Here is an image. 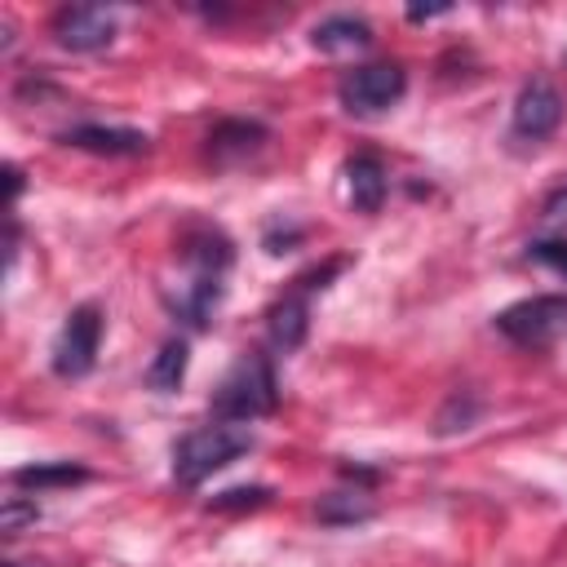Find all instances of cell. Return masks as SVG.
Returning a JSON list of instances; mask_svg holds the SVG:
<instances>
[{
    "mask_svg": "<svg viewBox=\"0 0 567 567\" xmlns=\"http://www.w3.org/2000/svg\"><path fill=\"white\" fill-rule=\"evenodd\" d=\"M408 93V71L399 62H368V66H354L341 75L337 84V97L350 115L359 120H372V115H385L399 97Z\"/></svg>",
    "mask_w": 567,
    "mask_h": 567,
    "instance_id": "cell-4",
    "label": "cell"
},
{
    "mask_svg": "<svg viewBox=\"0 0 567 567\" xmlns=\"http://www.w3.org/2000/svg\"><path fill=\"white\" fill-rule=\"evenodd\" d=\"M346 195L359 213H381L385 204V168L377 155H354L346 159Z\"/></svg>",
    "mask_w": 567,
    "mask_h": 567,
    "instance_id": "cell-11",
    "label": "cell"
},
{
    "mask_svg": "<svg viewBox=\"0 0 567 567\" xmlns=\"http://www.w3.org/2000/svg\"><path fill=\"white\" fill-rule=\"evenodd\" d=\"M84 478H89V470H84V465H71V461L13 470V483H18V487H71V483H84Z\"/></svg>",
    "mask_w": 567,
    "mask_h": 567,
    "instance_id": "cell-16",
    "label": "cell"
},
{
    "mask_svg": "<svg viewBox=\"0 0 567 567\" xmlns=\"http://www.w3.org/2000/svg\"><path fill=\"white\" fill-rule=\"evenodd\" d=\"M261 142H266L261 124H252V120H221L208 133V159L213 164H235V159H248L252 151H261Z\"/></svg>",
    "mask_w": 567,
    "mask_h": 567,
    "instance_id": "cell-10",
    "label": "cell"
},
{
    "mask_svg": "<svg viewBox=\"0 0 567 567\" xmlns=\"http://www.w3.org/2000/svg\"><path fill=\"white\" fill-rule=\"evenodd\" d=\"M97 346H102V310L97 306H75L53 341V372L58 377H84L97 363Z\"/></svg>",
    "mask_w": 567,
    "mask_h": 567,
    "instance_id": "cell-5",
    "label": "cell"
},
{
    "mask_svg": "<svg viewBox=\"0 0 567 567\" xmlns=\"http://www.w3.org/2000/svg\"><path fill=\"white\" fill-rule=\"evenodd\" d=\"M252 430L239 425V421H217V425H199L190 430L186 439H177L173 447V478L182 487H195L204 483L208 474L226 470L230 461H239L244 452H252Z\"/></svg>",
    "mask_w": 567,
    "mask_h": 567,
    "instance_id": "cell-1",
    "label": "cell"
},
{
    "mask_svg": "<svg viewBox=\"0 0 567 567\" xmlns=\"http://www.w3.org/2000/svg\"><path fill=\"white\" fill-rule=\"evenodd\" d=\"M53 40L71 53H97L115 40V13L102 4H66L53 13Z\"/></svg>",
    "mask_w": 567,
    "mask_h": 567,
    "instance_id": "cell-6",
    "label": "cell"
},
{
    "mask_svg": "<svg viewBox=\"0 0 567 567\" xmlns=\"http://www.w3.org/2000/svg\"><path fill=\"white\" fill-rule=\"evenodd\" d=\"M310 44L319 53H354V49H368L372 44V27L363 18H350V13H337V18H323L315 31H310Z\"/></svg>",
    "mask_w": 567,
    "mask_h": 567,
    "instance_id": "cell-14",
    "label": "cell"
},
{
    "mask_svg": "<svg viewBox=\"0 0 567 567\" xmlns=\"http://www.w3.org/2000/svg\"><path fill=\"white\" fill-rule=\"evenodd\" d=\"M4 567H31V563H4Z\"/></svg>",
    "mask_w": 567,
    "mask_h": 567,
    "instance_id": "cell-24",
    "label": "cell"
},
{
    "mask_svg": "<svg viewBox=\"0 0 567 567\" xmlns=\"http://www.w3.org/2000/svg\"><path fill=\"white\" fill-rule=\"evenodd\" d=\"M439 13H447V4H412V9H408L412 22H421V18H439Z\"/></svg>",
    "mask_w": 567,
    "mask_h": 567,
    "instance_id": "cell-23",
    "label": "cell"
},
{
    "mask_svg": "<svg viewBox=\"0 0 567 567\" xmlns=\"http://www.w3.org/2000/svg\"><path fill=\"white\" fill-rule=\"evenodd\" d=\"M66 146L75 151H93V155H142L151 146L146 133L137 128H115V124H75L62 133Z\"/></svg>",
    "mask_w": 567,
    "mask_h": 567,
    "instance_id": "cell-9",
    "label": "cell"
},
{
    "mask_svg": "<svg viewBox=\"0 0 567 567\" xmlns=\"http://www.w3.org/2000/svg\"><path fill=\"white\" fill-rule=\"evenodd\" d=\"M540 226H545V230H567V182L545 195V204H540Z\"/></svg>",
    "mask_w": 567,
    "mask_h": 567,
    "instance_id": "cell-20",
    "label": "cell"
},
{
    "mask_svg": "<svg viewBox=\"0 0 567 567\" xmlns=\"http://www.w3.org/2000/svg\"><path fill=\"white\" fill-rule=\"evenodd\" d=\"M40 518V509H35V501H22V496H9L4 501V509H0V532L4 536H18L27 523H35Z\"/></svg>",
    "mask_w": 567,
    "mask_h": 567,
    "instance_id": "cell-19",
    "label": "cell"
},
{
    "mask_svg": "<svg viewBox=\"0 0 567 567\" xmlns=\"http://www.w3.org/2000/svg\"><path fill=\"white\" fill-rule=\"evenodd\" d=\"M182 261H186V270L199 275V279H221V275L230 270V261H235V248H230V239H226L221 230H213V226H190V230L182 235Z\"/></svg>",
    "mask_w": 567,
    "mask_h": 567,
    "instance_id": "cell-8",
    "label": "cell"
},
{
    "mask_svg": "<svg viewBox=\"0 0 567 567\" xmlns=\"http://www.w3.org/2000/svg\"><path fill=\"white\" fill-rule=\"evenodd\" d=\"M306 328H310V310H306V297L301 292H288L279 297L270 310H266V332L279 350H297L306 341Z\"/></svg>",
    "mask_w": 567,
    "mask_h": 567,
    "instance_id": "cell-13",
    "label": "cell"
},
{
    "mask_svg": "<svg viewBox=\"0 0 567 567\" xmlns=\"http://www.w3.org/2000/svg\"><path fill=\"white\" fill-rule=\"evenodd\" d=\"M221 292H226L221 279H199V275H190V279L177 288V297H168V306H173L190 328H208V319H213L217 306H221Z\"/></svg>",
    "mask_w": 567,
    "mask_h": 567,
    "instance_id": "cell-12",
    "label": "cell"
},
{
    "mask_svg": "<svg viewBox=\"0 0 567 567\" xmlns=\"http://www.w3.org/2000/svg\"><path fill=\"white\" fill-rule=\"evenodd\" d=\"M496 328L527 350H545L558 346L567 337V292H540V297H523L514 306H505L496 315Z\"/></svg>",
    "mask_w": 567,
    "mask_h": 567,
    "instance_id": "cell-3",
    "label": "cell"
},
{
    "mask_svg": "<svg viewBox=\"0 0 567 567\" xmlns=\"http://www.w3.org/2000/svg\"><path fill=\"white\" fill-rule=\"evenodd\" d=\"M558 124H563V97H558V89L545 84V80L523 84L518 97H514V133L540 142V137H549Z\"/></svg>",
    "mask_w": 567,
    "mask_h": 567,
    "instance_id": "cell-7",
    "label": "cell"
},
{
    "mask_svg": "<svg viewBox=\"0 0 567 567\" xmlns=\"http://www.w3.org/2000/svg\"><path fill=\"white\" fill-rule=\"evenodd\" d=\"M4 182H9V204L22 195V168L18 164H4Z\"/></svg>",
    "mask_w": 567,
    "mask_h": 567,
    "instance_id": "cell-22",
    "label": "cell"
},
{
    "mask_svg": "<svg viewBox=\"0 0 567 567\" xmlns=\"http://www.w3.org/2000/svg\"><path fill=\"white\" fill-rule=\"evenodd\" d=\"M536 261H545L549 270H558V275H567V239H536L532 248H527Z\"/></svg>",
    "mask_w": 567,
    "mask_h": 567,
    "instance_id": "cell-21",
    "label": "cell"
},
{
    "mask_svg": "<svg viewBox=\"0 0 567 567\" xmlns=\"http://www.w3.org/2000/svg\"><path fill=\"white\" fill-rule=\"evenodd\" d=\"M186 363H190L186 341H182V337H168V341L159 346V354L151 359V368H146V385L159 390V394H173V390L182 385V377H186Z\"/></svg>",
    "mask_w": 567,
    "mask_h": 567,
    "instance_id": "cell-15",
    "label": "cell"
},
{
    "mask_svg": "<svg viewBox=\"0 0 567 567\" xmlns=\"http://www.w3.org/2000/svg\"><path fill=\"white\" fill-rule=\"evenodd\" d=\"M275 403H279V381H275L270 359L257 350L235 359V368L213 390V416L217 421H257V416L275 412Z\"/></svg>",
    "mask_w": 567,
    "mask_h": 567,
    "instance_id": "cell-2",
    "label": "cell"
},
{
    "mask_svg": "<svg viewBox=\"0 0 567 567\" xmlns=\"http://www.w3.org/2000/svg\"><path fill=\"white\" fill-rule=\"evenodd\" d=\"M270 501V487H230L221 496L208 501V509H257Z\"/></svg>",
    "mask_w": 567,
    "mask_h": 567,
    "instance_id": "cell-18",
    "label": "cell"
},
{
    "mask_svg": "<svg viewBox=\"0 0 567 567\" xmlns=\"http://www.w3.org/2000/svg\"><path fill=\"white\" fill-rule=\"evenodd\" d=\"M319 518L323 523H363V518H372V501L363 492H332L319 501Z\"/></svg>",
    "mask_w": 567,
    "mask_h": 567,
    "instance_id": "cell-17",
    "label": "cell"
}]
</instances>
